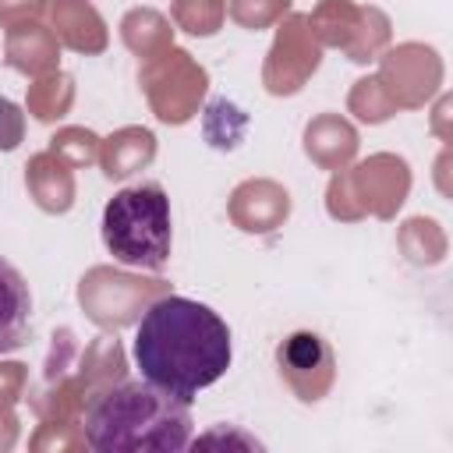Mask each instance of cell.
<instances>
[{
  "instance_id": "obj_1",
  "label": "cell",
  "mask_w": 453,
  "mask_h": 453,
  "mask_svg": "<svg viewBox=\"0 0 453 453\" xmlns=\"http://www.w3.org/2000/svg\"><path fill=\"white\" fill-rule=\"evenodd\" d=\"M131 354L145 382L191 403L226 375L234 343L226 322L209 304L170 294L142 315Z\"/></svg>"
},
{
  "instance_id": "obj_2",
  "label": "cell",
  "mask_w": 453,
  "mask_h": 453,
  "mask_svg": "<svg viewBox=\"0 0 453 453\" xmlns=\"http://www.w3.org/2000/svg\"><path fill=\"white\" fill-rule=\"evenodd\" d=\"M191 403L152 382H120L85 411V442L96 453H180L191 442Z\"/></svg>"
},
{
  "instance_id": "obj_3",
  "label": "cell",
  "mask_w": 453,
  "mask_h": 453,
  "mask_svg": "<svg viewBox=\"0 0 453 453\" xmlns=\"http://www.w3.org/2000/svg\"><path fill=\"white\" fill-rule=\"evenodd\" d=\"M170 198L159 184L120 188L103 209V244L106 251L131 269L159 273L170 262Z\"/></svg>"
},
{
  "instance_id": "obj_4",
  "label": "cell",
  "mask_w": 453,
  "mask_h": 453,
  "mask_svg": "<svg viewBox=\"0 0 453 453\" xmlns=\"http://www.w3.org/2000/svg\"><path fill=\"white\" fill-rule=\"evenodd\" d=\"M28 322H32L28 283L7 258H0V354H11L28 340Z\"/></svg>"
},
{
  "instance_id": "obj_5",
  "label": "cell",
  "mask_w": 453,
  "mask_h": 453,
  "mask_svg": "<svg viewBox=\"0 0 453 453\" xmlns=\"http://www.w3.org/2000/svg\"><path fill=\"white\" fill-rule=\"evenodd\" d=\"M21 138H25V113H21V106L0 96V152L18 149Z\"/></svg>"
}]
</instances>
